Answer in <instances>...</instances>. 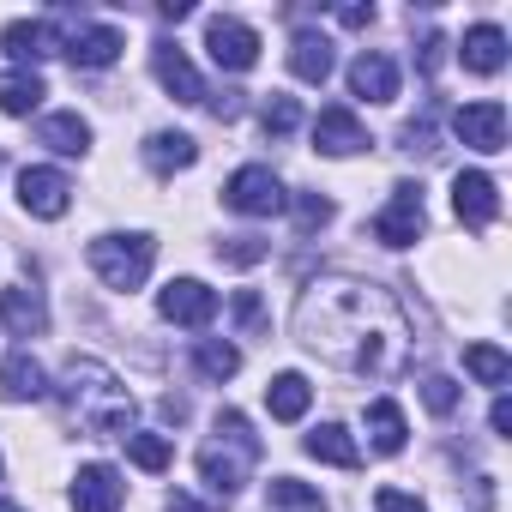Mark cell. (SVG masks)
<instances>
[{
  "label": "cell",
  "mask_w": 512,
  "mask_h": 512,
  "mask_svg": "<svg viewBox=\"0 0 512 512\" xmlns=\"http://www.w3.org/2000/svg\"><path fill=\"white\" fill-rule=\"evenodd\" d=\"M19 205H25L31 217L55 223V217H67V205H73V181H67L61 169H19Z\"/></svg>",
  "instance_id": "cell-10"
},
{
  "label": "cell",
  "mask_w": 512,
  "mask_h": 512,
  "mask_svg": "<svg viewBox=\"0 0 512 512\" xmlns=\"http://www.w3.org/2000/svg\"><path fill=\"white\" fill-rule=\"evenodd\" d=\"M0 43H7V55H13L25 73H37V61H49V55L61 49V37H55V25H49V19H13Z\"/></svg>",
  "instance_id": "cell-16"
},
{
  "label": "cell",
  "mask_w": 512,
  "mask_h": 512,
  "mask_svg": "<svg viewBox=\"0 0 512 512\" xmlns=\"http://www.w3.org/2000/svg\"><path fill=\"white\" fill-rule=\"evenodd\" d=\"M205 49H211V61L223 73H247L253 61H260V31L217 13V19H205Z\"/></svg>",
  "instance_id": "cell-7"
},
{
  "label": "cell",
  "mask_w": 512,
  "mask_h": 512,
  "mask_svg": "<svg viewBox=\"0 0 512 512\" xmlns=\"http://www.w3.org/2000/svg\"><path fill=\"white\" fill-rule=\"evenodd\" d=\"M253 458H260V434L247 428V416L241 410H217V440L199 452V476L211 482V494L217 500H235Z\"/></svg>",
  "instance_id": "cell-3"
},
{
  "label": "cell",
  "mask_w": 512,
  "mask_h": 512,
  "mask_svg": "<svg viewBox=\"0 0 512 512\" xmlns=\"http://www.w3.org/2000/svg\"><path fill=\"white\" fill-rule=\"evenodd\" d=\"M127 458L139 464V470H169V458H175V446L163 440V434H127Z\"/></svg>",
  "instance_id": "cell-32"
},
{
  "label": "cell",
  "mask_w": 512,
  "mask_h": 512,
  "mask_svg": "<svg viewBox=\"0 0 512 512\" xmlns=\"http://www.w3.org/2000/svg\"><path fill=\"white\" fill-rule=\"evenodd\" d=\"M37 145L61 151V157H85L91 151V121L79 109H61V115H43L37 121Z\"/></svg>",
  "instance_id": "cell-21"
},
{
  "label": "cell",
  "mask_w": 512,
  "mask_h": 512,
  "mask_svg": "<svg viewBox=\"0 0 512 512\" xmlns=\"http://www.w3.org/2000/svg\"><path fill=\"white\" fill-rule=\"evenodd\" d=\"M145 163H151L157 175L193 169V163H199V139H193V133H151V139H145Z\"/></svg>",
  "instance_id": "cell-26"
},
{
  "label": "cell",
  "mask_w": 512,
  "mask_h": 512,
  "mask_svg": "<svg viewBox=\"0 0 512 512\" xmlns=\"http://www.w3.org/2000/svg\"><path fill=\"white\" fill-rule=\"evenodd\" d=\"M0 512H25V506H13V500H0Z\"/></svg>",
  "instance_id": "cell-44"
},
{
  "label": "cell",
  "mask_w": 512,
  "mask_h": 512,
  "mask_svg": "<svg viewBox=\"0 0 512 512\" xmlns=\"http://www.w3.org/2000/svg\"><path fill=\"white\" fill-rule=\"evenodd\" d=\"M488 422H494V434H512V398H494Z\"/></svg>",
  "instance_id": "cell-41"
},
{
  "label": "cell",
  "mask_w": 512,
  "mask_h": 512,
  "mask_svg": "<svg viewBox=\"0 0 512 512\" xmlns=\"http://www.w3.org/2000/svg\"><path fill=\"white\" fill-rule=\"evenodd\" d=\"M440 49H446V43H440V37H422V49H416V67H422V73H428V79H434V73H440Z\"/></svg>",
  "instance_id": "cell-39"
},
{
  "label": "cell",
  "mask_w": 512,
  "mask_h": 512,
  "mask_svg": "<svg viewBox=\"0 0 512 512\" xmlns=\"http://www.w3.org/2000/svg\"><path fill=\"white\" fill-rule=\"evenodd\" d=\"M314 145H320L326 157H356V151H368L374 139H368V127H362L344 103H332V109L314 115Z\"/></svg>",
  "instance_id": "cell-14"
},
{
  "label": "cell",
  "mask_w": 512,
  "mask_h": 512,
  "mask_svg": "<svg viewBox=\"0 0 512 512\" xmlns=\"http://www.w3.org/2000/svg\"><path fill=\"white\" fill-rule=\"evenodd\" d=\"M464 374L482 380V386H506V380H512V362H506V350H494V344H470V350H464Z\"/></svg>",
  "instance_id": "cell-30"
},
{
  "label": "cell",
  "mask_w": 512,
  "mask_h": 512,
  "mask_svg": "<svg viewBox=\"0 0 512 512\" xmlns=\"http://www.w3.org/2000/svg\"><path fill=\"white\" fill-rule=\"evenodd\" d=\"M43 97H49V85H43V73H25V67H13V73H0V115H31V109H43Z\"/></svg>",
  "instance_id": "cell-25"
},
{
  "label": "cell",
  "mask_w": 512,
  "mask_h": 512,
  "mask_svg": "<svg viewBox=\"0 0 512 512\" xmlns=\"http://www.w3.org/2000/svg\"><path fill=\"white\" fill-rule=\"evenodd\" d=\"M452 133H458L470 151H482V157L506 151V103L482 97V103H464V109H452Z\"/></svg>",
  "instance_id": "cell-8"
},
{
  "label": "cell",
  "mask_w": 512,
  "mask_h": 512,
  "mask_svg": "<svg viewBox=\"0 0 512 512\" xmlns=\"http://www.w3.org/2000/svg\"><path fill=\"white\" fill-rule=\"evenodd\" d=\"M332 67H338L332 37H320V31H296V43H290V73H296L302 85H326Z\"/></svg>",
  "instance_id": "cell-20"
},
{
  "label": "cell",
  "mask_w": 512,
  "mask_h": 512,
  "mask_svg": "<svg viewBox=\"0 0 512 512\" xmlns=\"http://www.w3.org/2000/svg\"><path fill=\"white\" fill-rule=\"evenodd\" d=\"M157 314L175 320V326H211L217 320V290L199 284V278H169L157 290Z\"/></svg>",
  "instance_id": "cell-9"
},
{
  "label": "cell",
  "mask_w": 512,
  "mask_h": 512,
  "mask_svg": "<svg viewBox=\"0 0 512 512\" xmlns=\"http://www.w3.org/2000/svg\"><path fill=\"white\" fill-rule=\"evenodd\" d=\"M163 512H211V506H205V500H193V494H181V488H175V494H169V500H163Z\"/></svg>",
  "instance_id": "cell-42"
},
{
  "label": "cell",
  "mask_w": 512,
  "mask_h": 512,
  "mask_svg": "<svg viewBox=\"0 0 512 512\" xmlns=\"http://www.w3.org/2000/svg\"><path fill=\"white\" fill-rule=\"evenodd\" d=\"M362 422H368V440H374V452H386V458H398V452H404L410 428H404V410H398L392 398H374V404L362 410Z\"/></svg>",
  "instance_id": "cell-24"
},
{
  "label": "cell",
  "mask_w": 512,
  "mask_h": 512,
  "mask_svg": "<svg viewBox=\"0 0 512 512\" xmlns=\"http://www.w3.org/2000/svg\"><path fill=\"white\" fill-rule=\"evenodd\" d=\"M61 49H67V61H73V67L103 73V67H115V61H121V49H127V43H121V31H115V25H85V31H73Z\"/></svg>",
  "instance_id": "cell-15"
},
{
  "label": "cell",
  "mask_w": 512,
  "mask_h": 512,
  "mask_svg": "<svg viewBox=\"0 0 512 512\" xmlns=\"http://www.w3.org/2000/svg\"><path fill=\"white\" fill-rule=\"evenodd\" d=\"M452 205H458V217H464L470 229H488V223L500 217V187H494V175L458 169V175H452Z\"/></svg>",
  "instance_id": "cell-12"
},
{
  "label": "cell",
  "mask_w": 512,
  "mask_h": 512,
  "mask_svg": "<svg viewBox=\"0 0 512 512\" xmlns=\"http://www.w3.org/2000/svg\"><path fill=\"white\" fill-rule=\"evenodd\" d=\"M308 404H314V386H308V374H278L272 386H266V410L278 416V422H302L308 416Z\"/></svg>",
  "instance_id": "cell-27"
},
{
  "label": "cell",
  "mask_w": 512,
  "mask_h": 512,
  "mask_svg": "<svg viewBox=\"0 0 512 512\" xmlns=\"http://www.w3.org/2000/svg\"><path fill=\"white\" fill-rule=\"evenodd\" d=\"M229 308H235V326H241V332H260V326H266V302H260V290H235Z\"/></svg>",
  "instance_id": "cell-36"
},
{
  "label": "cell",
  "mask_w": 512,
  "mask_h": 512,
  "mask_svg": "<svg viewBox=\"0 0 512 512\" xmlns=\"http://www.w3.org/2000/svg\"><path fill=\"white\" fill-rule=\"evenodd\" d=\"M458 398H464V386H458L452 374H422V404H428L434 416H452Z\"/></svg>",
  "instance_id": "cell-34"
},
{
  "label": "cell",
  "mask_w": 512,
  "mask_h": 512,
  "mask_svg": "<svg viewBox=\"0 0 512 512\" xmlns=\"http://www.w3.org/2000/svg\"><path fill=\"white\" fill-rule=\"evenodd\" d=\"M55 398H61V416L91 440H127V428H133V392L97 356H73Z\"/></svg>",
  "instance_id": "cell-2"
},
{
  "label": "cell",
  "mask_w": 512,
  "mask_h": 512,
  "mask_svg": "<svg viewBox=\"0 0 512 512\" xmlns=\"http://www.w3.org/2000/svg\"><path fill=\"white\" fill-rule=\"evenodd\" d=\"M338 19H344L350 31H368V25H374V7H338Z\"/></svg>",
  "instance_id": "cell-40"
},
{
  "label": "cell",
  "mask_w": 512,
  "mask_h": 512,
  "mask_svg": "<svg viewBox=\"0 0 512 512\" xmlns=\"http://www.w3.org/2000/svg\"><path fill=\"white\" fill-rule=\"evenodd\" d=\"M296 338L344 374L392 380L410 368V326L392 290L368 278H320L296 302Z\"/></svg>",
  "instance_id": "cell-1"
},
{
  "label": "cell",
  "mask_w": 512,
  "mask_h": 512,
  "mask_svg": "<svg viewBox=\"0 0 512 512\" xmlns=\"http://www.w3.org/2000/svg\"><path fill=\"white\" fill-rule=\"evenodd\" d=\"M0 398H7V404H37V398H49V374H43V362H37L31 350H13L7 362H0Z\"/></svg>",
  "instance_id": "cell-18"
},
{
  "label": "cell",
  "mask_w": 512,
  "mask_h": 512,
  "mask_svg": "<svg viewBox=\"0 0 512 512\" xmlns=\"http://www.w3.org/2000/svg\"><path fill=\"white\" fill-rule=\"evenodd\" d=\"M85 260H91V272L103 278V290H139L145 278H151V260H157V241L145 235V229H133V235H97L91 247H85Z\"/></svg>",
  "instance_id": "cell-4"
},
{
  "label": "cell",
  "mask_w": 512,
  "mask_h": 512,
  "mask_svg": "<svg viewBox=\"0 0 512 512\" xmlns=\"http://www.w3.org/2000/svg\"><path fill=\"white\" fill-rule=\"evenodd\" d=\"M205 103H211V115H217V121H235V115L247 109V103H241V91H217V97H205Z\"/></svg>",
  "instance_id": "cell-38"
},
{
  "label": "cell",
  "mask_w": 512,
  "mask_h": 512,
  "mask_svg": "<svg viewBox=\"0 0 512 512\" xmlns=\"http://www.w3.org/2000/svg\"><path fill=\"white\" fill-rule=\"evenodd\" d=\"M127 500V482L115 464H79L73 476V512H121Z\"/></svg>",
  "instance_id": "cell-13"
},
{
  "label": "cell",
  "mask_w": 512,
  "mask_h": 512,
  "mask_svg": "<svg viewBox=\"0 0 512 512\" xmlns=\"http://www.w3.org/2000/svg\"><path fill=\"white\" fill-rule=\"evenodd\" d=\"M151 73H157V85H163L175 103H187V109H193V103H205V79L193 73V61H187L169 37H163V43H151Z\"/></svg>",
  "instance_id": "cell-11"
},
{
  "label": "cell",
  "mask_w": 512,
  "mask_h": 512,
  "mask_svg": "<svg viewBox=\"0 0 512 512\" xmlns=\"http://www.w3.org/2000/svg\"><path fill=\"white\" fill-rule=\"evenodd\" d=\"M223 205L241 211V217H278V211L290 205V193H284V181H278L266 163H247V169H235V175L223 181Z\"/></svg>",
  "instance_id": "cell-5"
},
{
  "label": "cell",
  "mask_w": 512,
  "mask_h": 512,
  "mask_svg": "<svg viewBox=\"0 0 512 512\" xmlns=\"http://www.w3.org/2000/svg\"><path fill=\"white\" fill-rule=\"evenodd\" d=\"M350 91H356L362 103H392V97H398V67H392V55L362 49V55L350 61Z\"/></svg>",
  "instance_id": "cell-17"
},
{
  "label": "cell",
  "mask_w": 512,
  "mask_h": 512,
  "mask_svg": "<svg viewBox=\"0 0 512 512\" xmlns=\"http://www.w3.org/2000/svg\"><path fill=\"white\" fill-rule=\"evenodd\" d=\"M266 253H272L266 235H229V241H217V260L223 266H260Z\"/></svg>",
  "instance_id": "cell-33"
},
{
  "label": "cell",
  "mask_w": 512,
  "mask_h": 512,
  "mask_svg": "<svg viewBox=\"0 0 512 512\" xmlns=\"http://www.w3.org/2000/svg\"><path fill=\"white\" fill-rule=\"evenodd\" d=\"M308 458H320V464H338V470H362V446L350 440V428L344 422H320L308 440Z\"/></svg>",
  "instance_id": "cell-22"
},
{
  "label": "cell",
  "mask_w": 512,
  "mask_h": 512,
  "mask_svg": "<svg viewBox=\"0 0 512 512\" xmlns=\"http://www.w3.org/2000/svg\"><path fill=\"white\" fill-rule=\"evenodd\" d=\"M0 326H7L13 338H43V332H49V308H43V296L25 290V284L0 290Z\"/></svg>",
  "instance_id": "cell-19"
},
{
  "label": "cell",
  "mask_w": 512,
  "mask_h": 512,
  "mask_svg": "<svg viewBox=\"0 0 512 512\" xmlns=\"http://www.w3.org/2000/svg\"><path fill=\"white\" fill-rule=\"evenodd\" d=\"M260 127H266V139H290V133L302 127V103H296V97H278V91H272V103L260 109Z\"/></svg>",
  "instance_id": "cell-31"
},
{
  "label": "cell",
  "mask_w": 512,
  "mask_h": 512,
  "mask_svg": "<svg viewBox=\"0 0 512 512\" xmlns=\"http://www.w3.org/2000/svg\"><path fill=\"white\" fill-rule=\"evenodd\" d=\"M326 223H332V199H326V193H296V229L314 235V229H326Z\"/></svg>",
  "instance_id": "cell-35"
},
{
  "label": "cell",
  "mask_w": 512,
  "mask_h": 512,
  "mask_svg": "<svg viewBox=\"0 0 512 512\" xmlns=\"http://www.w3.org/2000/svg\"><path fill=\"white\" fill-rule=\"evenodd\" d=\"M374 512H428L422 494H404V488H380L374 494Z\"/></svg>",
  "instance_id": "cell-37"
},
{
  "label": "cell",
  "mask_w": 512,
  "mask_h": 512,
  "mask_svg": "<svg viewBox=\"0 0 512 512\" xmlns=\"http://www.w3.org/2000/svg\"><path fill=\"white\" fill-rule=\"evenodd\" d=\"M266 506L272 512H326V494L308 488L302 476H272L266 482Z\"/></svg>",
  "instance_id": "cell-28"
},
{
  "label": "cell",
  "mask_w": 512,
  "mask_h": 512,
  "mask_svg": "<svg viewBox=\"0 0 512 512\" xmlns=\"http://www.w3.org/2000/svg\"><path fill=\"white\" fill-rule=\"evenodd\" d=\"M193 368H199L205 380H217V386H223V380L241 368V350H235V344H223V338H199V344H193Z\"/></svg>",
  "instance_id": "cell-29"
},
{
  "label": "cell",
  "mask_w": 512,
  "mask_h": 512,
  "mask_svg": "<svg viewBox=\"0 0 512 512\" xmlns=\"http://www.w3.org/2000/svg\"><path fill=\"white\" fill-rule=\"evenodd\" d=\"M193 7H187V0H163V7H157V19H169V25H181Z\"/></svg>",
  "instance_id": "cell-43"
},
{
  "label": "cell",
  "mask_w": 512,
  "mask_h": 512,
  "mask_svg": "<svg viewBox=\"0 0 512 512\" xmlns=\"http://www.w3.org/2000/svg\"><path fill=\"white\" fill-rule=\"evenodd\" d=\"M422 223H428V211H422V181H398L392 199H386V211L374 217V241H380V247H410V241L422 235Z\"/></svg>",
  "instance_id": "cell-6"
},
{
  "label": "cell",
  "mask_w": 512,
  "mask_h": 512,
  "mask_svg": "<svg viewBox=\"0 0 512 512\" xmlns=\"http://www.w3.org/2000/svg\"><path fill=\"white\" fill-rule=\"evenodd\" d=\"M458 55H464V67H470V73H482V79H488V73H500V67H506V31H500V25H470Z\"/></svg>",
  "instance_id": "cell-23"
}]
</instances>
